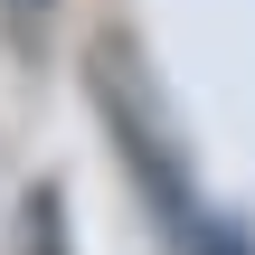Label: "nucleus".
<instances>
[{"label": "nucleus", "mask_w": 255, "mask_h": 255, "mask_svg": "<svg viewBox=\"0 0 255 255\" xmlns=\"http://www.w3.org/2000/svg\"><path fill=\"white\" fill-rule=\"evenodd\" d=\"M28 255H66V199L28 189Z\"/></svg>", "instance_id": "2"}, {"label": "nucleus", "mask_w": 255, "mask_h": 255, "mask_svg": "<svg viewBox=\"0 0 255 255\" xmlns=\"http://www.w3.org/2000/svg\"><path fill=\"white\" fill-rule=\"evenodd\" d=\"M85 76H95V114H104V132H114V151L132 161L142 199H151L161 227H170V246H189V227H199L208 208H199V189H189V151H180V132H170V104H161L142 47H132V38H95Z\"/></svg>", "instance_id": "1"}]
</instances>
